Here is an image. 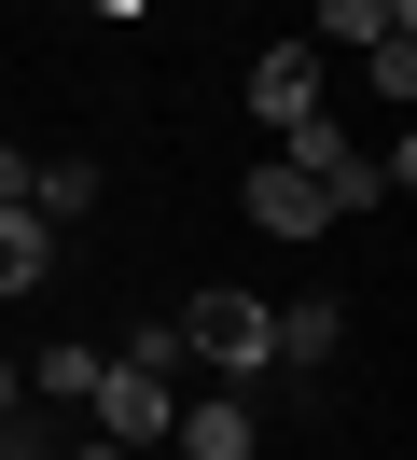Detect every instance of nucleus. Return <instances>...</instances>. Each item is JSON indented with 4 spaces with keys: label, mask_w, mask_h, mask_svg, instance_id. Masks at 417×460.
Here are the masks:
<instances>
[{
    "label": "nucleus",
    "mask_w": 417,
    "mask_h": 460,
    "mask_svg": "<svg viewBox=\"0 0 417 460\" xmlns=\"http://www.w3.org/2000/svg\"><path fill=\"white\" fill-rule=\"evenodd\" d=\"M167 363H209L222 391H250V376H278V363H265V293H237V279L181 293V321H167Z\"/></svg>",
    "instance_id": "obj_1"
},
{
    "label": "nucleus",
    "mask_w": 417,
    "mask_h": 460,
    "mask_svg": "<svg viewBox=\"0 0 417 460\" xmlns=\"http://www.w3.org/2000/svg\"><path fill=\"white\" fill-rule=\"evenodd\" d=\"M278 168H292V181H320V209H334V224H361V209L389 196V168H376V154H361V140H348V126H334V112H306V126H278Z\"/></svg>",
    "instance_id": "obj_2"
},
{
    "label": "nucleus",
    "mask_w": 417,
    "mask_h": 460,
    "mask_svg": "<svg viewBox=\"0 0 417 460\" xmlns=\"http://www.w3.org/2000/svg\"><path fill=\"white\" fill-rule=\"evenodd\" d=\"M167 419H181V391H167V335L111 349V363H98V432H111V447H153Z\"/></svg>",
    "instance_id": "obj_3"
},
{
    "label": "nucleus",
    "mask_w": 417,
    "mask_h": 460,
    "mask_svg": "<svg viewBox=\"0 0 417 460\" xmlns=\"http://www.w3.org/2000/svg\"><path fill=\"white\" fill-rule=\"evenodd\" d=\"M320 84H334L320 42H265V57H250V112H265V126H306V112H320Z\"/></svg>",
    "instance_id": "obj_4"
},
{
    "label": "nucleus",
    "mask_w": 417,
    "mask_h": 460,
    "mask_svg": "<svg viewBox=\"0 0 417 460\" xmlns=\"http://www.w3.org/2000/svg\"><path fill=\"white\" fill-rule=\"evenodd\" d=\"M237 209H250V224H265V237H334V209H320V181H292V168H278V154H265V168L237 181Z\"/></svg>",
    "instance_id": "obj_5"
},
{
    "label": "nucleus",
    "mask_w": 417,
    "mask_h": 460,
    "mask_svg": "<svg viewBox=\"0 0 417 460\" xmlns=\"http://www.w3.org/2000/svg\"><path fill=\"white\" fill-rule=\"evenodd\" d=\"M334 349H348V307H334V293H292V307H265V363H334Z\"/></svg>",
    "instance_id": "obj_6"
},
{
    "label": "nucleus",
    "mask_w": 417,
    "mask_h": 460,
    "mask_svg": "<svg viewBox=\"0 0 417 460\" xmlns=\"http://www.w3.org/2000/svg\"><path fill=\"white\" fill-rule=\"evenodd\" d=\"M181 460H265V419H250V391H209V404H181Z\"/></svg>",
    "instance_id": "obj_7"
},
{
    "label": "nucleus",
    "mask_w": 417,
    "mask_h": 460,
    "mask_svg": "<svg viewBox=\"0 0 417 460\" xmlns=\"http://www.w3.org/2000/svg\"><path fill=\"white\" fill-rule=\"evenodd\" d=\"M28 209L42 224H83L98 209V154H28Z\"/></svg>",
    "instance_id": "obj_8"
},
{
    "label": "nucleus",
    "mask_w": 417,
    "mask_h": 460,
    "mask_svg": "<svg viewBox=\"0 0 417 460\" xmlns=\"http://www.w3.org/2000/svg\"><path fill=\"white\" fill-rule=\"evenodd\" d=\"M42 279H56V224H42V209H0V307L42 293Z\"/></svg>",
    "instance_id": "obj_9"
},
{
    "label": "nucleus",
    "mask_w": 417,
    "mask_h": 460,
    "mask_svg": "<svg viewBox=\"0 0 417 460\" xmlns=\"http://www.w3.org/2000/svg\"><path fill=\"white\" fill-rule=\"evenodd\" d=\"M98 363H111V349H42V363H14V391L56 419V404H98Z\"/></svg>",
    "instance_id": "obj_10"
},
{
    "label": "nucleus",
    "mask_w": 417,
    "mask_h": 460,
    "mask_svg": "<svg viewBox=\"0 0 417 460\" xmlns=\"http://www.w3.org/2000/svg\"><path fill=\"white\" fill-rule=\"evenodd\" d=\"M306 14H320V29H306L320 57H334V42H348V57H361V42H389V0H306Z\"/></svg>",
    "instance_id": "obj_11"
},
{
    "label": "nucleus",
    "mask_w": 417,
    "mask_h": 460,
    "mask_svg": "<svg viewBox=\"0 0 417 460\" xmlns=\"http://www.w3.org/2000/svg\"><path fill=\"white\" fill-rule=\"evenodd\" d=\"M361 84H376L389 112H404V98H417V29H389V42H361Z\"/></svg>",
    "instance_id": "obj_12"
},
{
    "label": "nucleus",
    "mask_w": 417,
    "mask_h": 460,
    "mask_svg": "<svg viewBox=\"0 0 417 460\" xmlns=\"http://www.w3.org/2000/svg\"><path fill=\"white\" fill-rule=\"evenodd\" d=\"M0 460H56V419H42V404H14V419H0Z\"/></svg>",
    "instance_id": "obj_13"
},
{
    "label": "nucleus",
    "mask_w": 417,
    "mask_h": 460,
    "mask_svg": "<svg viewBox=\"0 0 417 460\" xmlns=\"http://www.w3.org/2000/svg\"><path fill=\"white\" fill-rule=\"evenodd\" d=\"M0 209H28V154L14 140H0Z\"/></svg>",
    "instance_id": "obj_14"
},
{
    "label": "nucleus",
    "mask_w": 417,
    "mask_h": 460,
    "mask_svg": "<svg viewBox=\"0 0 417 460\" xmlns=\"http://www.w3.org/2000/svg\"><path fill=\"white\" fill-rule=\"evenodd\" d=\"M56 460H139V447H111V432H83V447H56Z\"/></svg>",
    "instance_id": "obj_15"
},
{
    "label": "nucleus",
    "mask_w": 417,
    "mask_h": 460,
    "mask_svg": "<svg viewBox=\"0 0 417 460\" xmlns=\"http://www.w3.org/2000/svg\"><path fill=\"white\" fill-rule=\"evenodd\" d=\"M14 404H28V391H14V363H0V419H14Z\"/></svg>",
    "instance_id": "obj_16"
},
{
    "label": "nucleus",
    "mask_w": 417,
    "mask_h": 460,
    "mask_svg": "<svg viewBox=\"0 0 417 460\" xmlns=\"http://www.w3.org/2000/svg\"><path fill=\"white\" fill-rule=\"evenodd\" d=\"M111 14H139V0H111Z\"/></svg>",
    "instance_id": "obj_17"
}]
</instances>
